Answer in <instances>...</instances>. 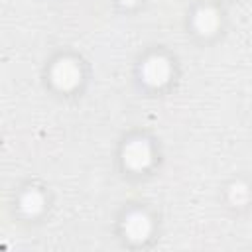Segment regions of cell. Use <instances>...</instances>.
Returning <instances> with one entry per match:
<instances>
[{
  "instance_id": "7a4b0ae2",
  "label": "cell",
  "mask_w": 252,
  "mask_h": 252,
  "mask_svg": "<svg viewBox=\"0 0 252 252\" xmlns=\"http://www.w3.org/2000/svg\"><path fill=\"white\" fill-rule=\"evenodd\" d=\"M150 146L142 140H136V142H130L126 148H124V161L134 167V169H142L150 163Z\"/></svg>"
},
{
  "instance_id": "277c9868",
  "label": "cell",
  "mask_w": 252,
  "mask_h": 252,
  "mask_svg": "<svg viewBox=\"0 0 252 252\" xmlns=\"http://www.w3.org/2000/svg\"><path fill=\"white\" fill-rule=\"evenodd\" d=\"M124 230H126V234L130 238L142 240L150 232V220H148V217L144 213H132V215H128V219L124 222Z\"/></svg>"
},
{
  "instance_id": "6da1fadb",
  "label": "cell",
  "mask_w": 252,
  "mask_h": 252,
  "mask_svg": "<svg viewBox=\"0 0 252 252\" xmlns=\"http://www.w3.org/2000/svg\"><path fill=\"white\" fill-rule=\"evenodd\" d=\"M79 77H81L79 67H77L73 61H69V59L59 61V63L53 67V81H55V85L61 87V89H71V87H75L77 81H79Z\"/></svg>"
},
{
  "instance_id": "8992f818",
  "label": "cell",
  "mask_w": 252,
  "mask_h": 252,
  "mask_svg": "<svg viewBox=\"0 0 252 252\" xmlns=\"http://www.w3.org/2000/svg\"><path fill=\"white\" fill-rule=\"evenodd\" d=\"M22 209L26 211V213H37L39 209H41V205H43V199H41V195L37 193V191H28L24 197H22Z\"/></svg>"
},
{
  "instance_id": "52a82bcc",
  "label": "cell",
  "mask_w": 252,
  "mask_h": 252,
  "mask_svg": "<svg viewBox=\"0 0 252 252\" xmlns=\"http://www.w3.org/2000/svg\"><path fill=\"white\" fill-rule=\"evenodd\" d=\"M230 197H232V201H236V203H240L244 197H246V189H244V185H232V191H230Z\"/></svg>"
},
{
  "instance_id": "ba28073f",
  "label": "cell",
  "mask_w": 252,
  "mask_h": 252,
  "mask_svg": "<svg viewBox=\"0 0 252 252\" xmlns=\"http://www.w3.org/2000/svg\"><path fill=\"white\" fill-rule=\"evenodd\" d=\"M120 2H122V4H134L136 0H120Z\"/></svg>"
},
{
  "instance_id": "3957f363",
  "label": "cell",
  "mask_w": 252,
  "mask_h": 252,
  "mask_svg": "<svg viewBox=\"0 0 252 252\" xmlns=\"http://www.w3.org/2000/svg\"><path fill=\"white\" fill-rule=\"evenodd\" d=\"M142 75L150 85H161V83H165V79L169 75V65L161 57H152L144 63Z\"/></svg>"
},
{
  "instance_id": "5b68a950",
  "label": "cell",
  "mask_w": 252,
  "mask_h": 252,
  "mask_svg": "<svg viewBox=\"0 0 252 252\" xmlns=\"http://www.w3.org/2000/svg\"><path fill=\"white\" fill-rule=\"evenodd\" d=\"M219 24V18H217V12L211 10V8H201L197 14H195V26L201 33H211Z\"/></svg>"
}]
</instances>
